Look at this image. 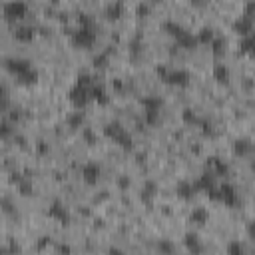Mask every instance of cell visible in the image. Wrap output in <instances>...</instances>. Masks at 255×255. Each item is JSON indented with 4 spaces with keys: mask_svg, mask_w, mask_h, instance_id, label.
I'll return each mask as SVG.
<instances>
[{
    "mask_svg": "<svg viewBox=\"0 0 255 255\" xmlns=\"http://www.w3.org/2000/svg\"><path fill=\"white\" fill-rule=\"evenodd\" d=\"M122 130H124V128H122L118 122H110V124H106V128H104L106 136H108V138H112V140H114V138H116V136H118Z\"/></svg>",
    "mask_w": 255,
    "mask_h": 255,
    "instance_id": "obj_34",
    "label": "cell"
},
{
    "mask_svg": "<svg viewBox=\"0 0 255 255\" xmlns=\"http://www.w3.org/2000/svg\"><path fill=\"white\" fill-rule=\"evenodd\" d=\"M147 12H149V4L146 2V0H142V2L138 4V8H136V14L138 16H146Z\"/></svg>",
    "mask_w": 255,
    "mask_h": 255,
    "instance_id": "obj_43",
    "label": "cell"
},
{
    "mask_svg": "<svg viewBox=\"0 0 255 255\" xmlns=\"http://www.w3.org/2000/svg\"><path fill=\"white\" fill-rule=\"evenodd\" d=\"M110 64V52H98L94 56V68L96 70H104Z\"/></svg>",
    "mask_w": 255,
    "mask_h": 255,
    "instance_id": "obj_29",
    "label": "cell"
},
{
    "mask_svg": "<svg viewBox=\"0 0 255 255\" xmlns=\"http://www.w3.org/2000/svg\"><path fill=\"white\" fill-rule=\"evenodd\" d=\"M48 216L52 218V219H56L58 223H62V225H68L70 223V214H68V210H66V206L60 201V199H54L52 203H50V208H48Z\"/></svg>",
    "mask_w": 255,
    "mask_h": 255,
    "instance_id": "obj_6",
    "label": "cell"
},
{
    "mask_svg": "<svg viewBox=\"0 0 255 255\" xmlns=\"http://www.w3.org/2000/svg\"><path fill=\"white\" fill-rule=\"evenodd\" d=\"M12 36H14L16 42L28 44V42H32V40L36 38V30H34L32 26H18V28L12 32Z\"/></svg>",
    "mask_w": 255,
    "mask_h": 255,
    "instance_id": "obj_13",
    "label": "cell"
},
{
    "mask_svg": "<svg viewBox=\"0 0 255 255\" xmlns=\"http://www.w3.org/2000/svg\"><path fill=\"white\" fill-rule=\"evenodd\" d=\"M253 12H255V2H253V0H247L243 16H249V18H253Z\"/></svg>",
    "mask_w": 255,
    "mask_h": 255,
    "instance_id": "obj_44",
    "label": "cell"
},
{
    "mask_svg": "<svg viewBox=\"0 0 255 255\" xmlns=\"http://www.w3.org/2000/svg\"><path fill=\"white\" fill-rule=\"evenodd\" d=\"M28 12V4L24 0H8V2L2 6V14L8 22H16V20H22Z\"/></svg>",
    "mask_w": 255,
    "mask_h": 255,
    "instance_id": "obj_2",
    "label": "cell"
},
{
    "mask_svg": "<svg viewBox=\"0 0 255 255\" xmlns=\"http://www.w3.org/2000/svg\"><path fill=\"white\" fill-rule=\"evenodd\" d=\"M18 120H20V112H18V110H10V120H8V122L14 124V122H18Z\"/></svg>",
    "mask_w": 255,
    "mask_h": 255,
    "instance_id": "obj_49",
    "label": "cell"
},
{
    "mask_svg": "<svg viewBox=\"0 0 255 255\" xmlns=\"http://www.w3.org/2000/svg\"><path fill=\"white\" fill-rule=\"evenodd\" d=\"M197 44H210L214 38H216V32H214V28H210V26H203L199 32H197Z\"/></svg>",
    "mask_w": 255,
    "mask_h": 255,
    "instance_id": "obj_27",
    "label": "cell"
},
{
    "mask_svg": "<svg viewBox=\"0 0 255 255\" xmlns=\"http://www.w3.org/2000/svg\"><path fill=\"white\" fill-rule=\"evenodd\" d=\"M90 98L96 100L100 106H108V104H110V96H108L106 88L102 86V84H98V82H94V84L90 86Z\"/></svg>",
    "mask_w": 255,
    "mask_h": 255,
    "instance_id": "obj_10",
    "label": "cell"
},
{
    "mask_svg": "<svg viewBox=\"0 0 255 255\" xmlns=\"http://www.w3.org/2000/svg\"><path fill=\"white\" fill-rule=\"evenodd\" d=\"M199 124H201V132L206 134V136H212L214 134V126L210 122H199Z\"/></svg>",
    "mask_w": 255,
    "mask_h": 255,
    "instance_id": "obj_45",
    "label": "cell"
},
{
    "mask_svg": "<svg viewBox=\"0 0 255 255\" xmlns=\"http://www.w3.org/2000/svg\"><path fill=\"white\" fill-rule=\"evenodd\" d=\"M182 120H183V124H187V126H197L201 120L197 118V114L191 110V108H185L183 112H182Z\"/></svg>",
    "mask_w": 255,
    "mask_h": 255,
    "instance_id": "obj_31",
    "label": "cell"
},
{
    "mask_svg": "<svg viewBox=\"0 0 255 255\" xmlns=\"http://www.w3.org/2000/svg\"><path fill=\"white\" fill-rule=\"evenodd\" d=\"M8 106H10V100H8V92H6V88L0 84V112H4V110H8Z\"/></svg>",
    "mask_w": 255,
    "mask_h": 255,
    "instance_id": "obj_36",
    "label": "cell"
},
{
    "mask_svg": "<svg viewBox=\"0 0 255 255\" xmlns=\"http://www.w3.org/2000/svg\"><path fill=\"white\" fill-rule=\"evenodd\" d=\"M84 122H86V116H84V112H80L78 108H76V112H70L68 118H66V124H68V128H72V130L84 128Z\"/></svg>",
    "mask_w": 255,
    "mask_h": 255,
    "instance_id": "obj_20",
    "label": "cell"
},
{
    "mask_svg": "<svg viewBox=\"0 0 255 255\" xmlns=\"http://www.w3.org/2000/svg\"><path fill=\"white\" fill-rule=\"evenodd\" d=\"M227 253H229V255H243V253H245V245H243L241 241H231V243L227 245Z\"/></svg>",
    "mask_w": 255,
    "mask_h": 255,
    "instance_id": "obj_35",
    "label": "cell"
},
{
    "mask_svg": "<svg viewBox=\"0 0 255 255\" xmlns=\"http://www.w3.org/2000/svg\"><path fill=\"white\" fill-rule=\"evenodd\" d=\"M68 98H70V102L74 104V108L82 110V108H86V104L92 100V98H90V88H84V86L76 84V86L68 92Z\"/></svg>",
    "mask_w": 255,
    "mask_h": 255,
    "instance_id": "obj_5",
    "label": "cell"
},
{
    "mask_svg": "<svg viewBox=\"0 0 255 255\" xmlns=\"http://www.w3.org/2000/svg\"><path fill=\"white\" fill-rule=\"evenodd\" d=\"M195 185V191H210L212 187H216V180H214V174L212 172H206V174H201L197 182H193Z\"/></svg>",
    "mask_w": 255,
    "mask_h": 255,
    "instance_id": "obj_15",
    "label": "cell"
},
{
    "mask_svg": "<svg viewBox=\"0 0 255 255\" xmlns=\"http://www.w3.org/2000/svg\"><path fill=\"white\" fill-rule=\"evenodd\" d=\"M76 84H80V86H84V88H90V86L94 84V78H92L90 74H80L78 80H76Z\"/></svg>",
    "mask_w": 255,
    "mask_h": 255,
    "instance_id": "obj_41",
    "label": "cell"
},
{
    "mask_svg": "<svg viewBox=\"0 0 255 255\" xmlns=\"http://www.w3.org/2000/svg\"><path fill=\"white\" fill-rule=\"evenodd\" d=\"M189 80H191V76H189V72L187 70H183V68H176V70H170L168 72V76H166V84H170V86H178V88H185L187 84H189Z\"/></svg>",
    "mask_w": 255,
    "mask_h": 255,
    "instance_id": "obj_7",
    "label": "cell"
},
{
    "mask_svg": "<svg viewBox=\"0 0 255 255\" xmlns=\"http://www.w3.org/2000/svg\"><path fill=\"white\" fill-rule=\"evenodd\" d=\"M210 46H212V52H214V56H216V58L223 56V54H225V50H227V42H225L223 38H218V36L210 42Z\"/></svg>",
    "mask_w": 255,
    "mask_h": 255,
    "instance_id": "obj_25",
    "label": "cell"
},
{
    "mask_svg": "<svg viewBox=\"0 0 255 255\" xmlns=\"http://www.w3.org/2000/svg\"><path fill=\"white\" fill-rule=\"evenodd\" d=\"M18 185V193L22 195V197H30V195H34V185H32V182H28L26 178L20 182V183H16Z\"/></svg>",
    "mask_w": 255,
    "mask_h": 255,
    "instance_id": "obj_32",
    "label": "cell"
},
{
    "mask_svg": "<svg viewBox=\"0 0 255 255\" xmlns=\"http://www.w3.org/2000/svg\"><path fill=\"white\" fill-rule=\"evenodd\" d=\"M0 212L2 214H6V216H10V218H14L16 216V206H14V201H12V197H0Z\"/></svg>",
    "mask_w": 255,
    "mask_h": 255,
    "instance_id": "obj_26",
    "label": "cell"
},
{
    "mask_svg": "<svg viewBox=\"0 0 255 255\" xmlns=\"http://www.w3.org/2000/svg\"><path fill=\"white\" fill-rule=\"evenodd\" d=\"M100 176H102V168L96 162H88V164L82 166V180H84V183L96 185L100 182Z\"/></svg>",
    "mask_w": 255,
    "mask_h": 255,
    "instance_id": "obj_9",
    "label": "cell"
},
{
    "mask_svg": "<svg viewBox=\"0 0 255 255\" xmlns=\"http://www.w3.org/2000/svg\"><path fill=\"white\" fill-rule=\"evenodd\" d=\"M112 88L120 92V90H124V82H122L120 78H114V80H112Z\"/></svg>",
    "mask_w": 255,
    "mask_h": 255,
    "instance_id": "obj_47",
    "label": "cell"
},
{
    "mask_svg": "<svg viewBox=\"0 0 255 255\" xmlns=\"http://www.w3.org/2000/svg\"><path fill=\"white\" fill-rule=\"evenodd\" d=\"M253 46H255L253 34L239 36V50H241V52H247V54H251V52H253Z\"/></svg>",
    "mask_w": 255,
    "mask_h": 255,
    "instance_id": "obj_28",
    "label": "cell"
},
{
    "mask_svg": "<svg viewBox=\"0 0 255 255\" xmlns=\"http://www.w3.org/2000/svg\"><path fill=\"white\" fill-rule=\"evenodd\" d=\"M142 106H144V112H160L162 100L156 98V96H146V98L142 100Z\"/></svg>",
    "mask_w": 255,
    "mask_h": 255,
    "instance_id": "obj_21",
    "label": "cell"
},
{
    "mask_svg": "<svg viewBox=\"0 0 255 255\" xmlns=\"http://www.w3.org/2000/svg\"><path fill=\"white\" fill-rule=\"evenodd\" d=\"M189 2H191L193 6H201V4H206V0H189Z\"/></svg>",
    "mask_w": 255,
    "mask_h": 255,
    "instance_id": "obj_52",
    "label": "cell"
},
{
    "mask_svg": "<svg viewBox=\"0 0 255 255\" xmlns=\"http://www.w3.org/2000/svg\"><path fill=\"white\" fill-rule=\"evenodd\" d=\"M14 136V124L4 120V122H0V140H8Z\"/></svg>",
    "mask_w": 255,
    "mask_h": 255,
    "instance_id": "obj_30",
    "label": "cell"
},
{
    "mask_svg": "<svg viewBox=\"0 0 255 255\" xmlns=\"http://www.w3.org/2000/svg\"><path fill=\"white\" fill-rule=\"evenodd\" d=\"M56 251H60V253H70V251H72V247H70V245H58V247H56Z\"/></svg>",
    "mask_w": 255,
    "mask_h": 255,
    "instance_id": "obj_51",
    "label": "cell"
},
{
    "mask_svg": "<svg viewBox=\"0 0 255 255\" xmlns=\"http://www.w3.org/2000/svg\"><path fill=\"white\" fill-rule=\"evenodd\" d=\"M116 185H118V189H122V191H128L130 189V185H132V180L128 178V176H118V180H116Z\"/></svg>",
    "mask_w": 255,
    "mask_h": 255,
    "instance_id": "obj_39",
    "label": "cell"
},
{
    "mask_svg": "<svg viewBox=\"0 0 255 255\" xmlns=\"http://www.w3.org/2000/svg\"><path fill=\"white\" fill-rule=\"evenodd\" d=\"M124 10H126V6H124L122 0H112V2L106 6L104 14H106V18H108V20L116 22V20H120V18L124 16Z\"/></svg>",
    "mask_w": 255,
    "mask_h": 255,
    "instance_id": "obj_11",
    "label": "cell"
},
{
    "mask_svg": "<svg viewBox=\"0 0 255 255\" xmlns=\"http://www.w3.org/2000/svg\"><path fill=\"white\" fill-rule=\"evenodd\" d=\"M94 42H96V32H94V28H78V30H74L72 32V44L76 46V48H92L94 46Z\"/></svg>",
    "mask_w": 255,
    "mask_h": 255,
    "instance_id": "obj_3",
    "label": "cell"
},
{
    "mask_svg": "<svg viewBox=\"0 0 255 255\" xmlns=\"http://www.w3.org/2000/svg\"><path fill=\"white\" fill-rule=\"evenodd\" d=\"M48 245H50V237L44 235V237L38 239V249H44V247H48Z\"/></svg>",
    "mask_w": 255,
    "mask_h": 255,
    "instance_id": "obj_48",
    "label": "cell"
},
{
    "mask_svg": "<svg viewBox=\"0 0 255 255\" xmlns=\"http://www.w3.org/2000/svg\"><path fill=\"white\" fill-rule=\"evenodd\" d=\"M144 120L147 126H156L160 122V112H144Z\"/></svg>",
    "mask_w": 255,
    "mask_h": 255,
    "instance_id": "obj_40",
    "label": "cell"
},
{
    "mask_svg": "<svg viewBox=\"0 0 255 255\" xmlns=\"http://www.w3.org/2000/svg\"><path fill=\"white\" fill-rule=\"evenodd\" d=\"M210 168L214 170L212 174H216V176H227L229 174V168H227V164L223 162V160H219V158H210Z\"/></svg>",
    "mask_w": 255,
    "mask_h": 255,
    "instance_id": "obj_24",
    "label": "cell"
},
{
    "mask_svg": "<svg viewBox=\"0 0 255 255\" xmlns=\"http://www.w3.org/2000/svg\"><path fill=\"white\" fill-rule=\"evenodd\" d=\"M4 68L22 84H36L38 82V70L32 66L30 60H24V58H6L4 60Z\"/></svg>",
    "mask_w": 255,
    "mask_h": 255,
    "instance_id": "obj_1",
    "label": "cell"
},
{
    "mask_svg": "<svg viewBox=\"0 0 255 255\" xmlns=\"http://www.w3.org/2000/svg\"><path fill=\"white\" fill-rule=\"evenodd\" d=\"M36 151H38V156H46L50 151V146L44 140H40V142H36Z\"/></svg>",
    "mask_w": 255,
    "mask_h": 255,
    "instance_id": "obj_42",
    "label": "cell"
},
{
    "mask_svg": "<svg viewBox=\"0 0 255 255\" xmlns=\"http://www.w3.org/2000/svg\"><path fill=\"white\" fill-rule=\"evenodd\" d=\"M176 193L182 197V199H191L195 195V185L187 180H182L178 185H176Z\"/></svg>",
    "mask_w": 255,
    "mask_h": 255,
    "instance_id": "obj_17",
    "label": "cell"
},
{
    "mask_svg": "<svg viewBox=\"0 0 255 255\" xmlns=\"http://www.w3.org/2000/svg\"><path fill=\"white\" fill-rule=\"evenodd\" d=\"M218 201H221L227 208H235L239 203V193L231 183H221L218 187Z\"/></svg>",
    "mask_w": 255,
    "mask_h": 255,
    "instance_id": "obj_4",
    "label": "cell"
},
{
    "mask_svg": "<svg viewBox=\"0 0 255 255\" xmlns=\"http://www.w3.org/2000/svg\"><path fill=\"white\" fill-rule=\"evenodd\" d=\"M22 180H24V176H20V174H12V176H10V182H12V183H20Z\"/></svg>",
    "mask_w": 255,
    "mask_h": 255,
    "instance_id": "obj_50",
    "label": "cell"
},
{
    "mask_svg": "<svg viewBox=\"0 0 255 255\" xmlns=\"http://www.w3.org/2000/svg\"><path fill=\"white\" fill-rule=\"evenodd\" d=\"M168 72H170V70H168L166 66H158V68H156V74H158V76H160L162 80H166V76H168Z\"/></svg>",
    "mask_w": 255,
    "mask_h": 255,
    "instance_id": "obj_46",
    "label": "cell"
},
{
    "mask_svg": "<svg viewBox=\"0 0 255 255\" xmlns=\"http://www.w3.org/2000/svg\"><path fill=\"white\" fill-rule=\"evenodd\" d=\"M112 142H116L122 149H132V147H134V138H132V134H128L126 130H122Z\"/></svg>",
    "mask_w": 255,
    "mask_h": 255,
    "instance_id": "obj_23",
    "label": "cell"
},
{
    "mask_svg": "<svg viewBox=\"0 0 255 255\" xmlns=\"http://www.w3.org/2000/svg\"><path fill=\"white\" fill-rule=\"evenodd\" d=\"M251 149H253V144L249 138H237L233 142V154L239 156V158H245L251 154Z\"/></svg>",
    "mask_w": 255,
    "mask_h": 255,
    "instance_id": "obj_12",
    "label": "cell"
},
{
    "mask_svg": "<svg viewBox=\"0 0 255 255\" xmlns=\"http://www.w3.org/2000/svg\"><path fill=\"white\" fill-rule=\"evenodd\" d=\"M183 245H185V249L191 251V253H201V251H203V245H201L199 235H197V233H191V231H187V233L183 235Z\"/></svg>",
    "mask_w": 255,
    "mask_h": 255,
    "instance_id": "obj_14",
    "label": "cell"
},
{
    "mask_svg": "<svg viewBox=\"0 0 255 255\" xmlns=\"http://www.w3.org/2000/svg\"><path fill=\"white\" fill-rule=\"evenodd\" d=\"M233 30H235L239 36L251 34V30H253V18H249V16H239V18L233 22Z\"/></svg>",
    "mask_w": 255,
    "mask_h": 255,
    "instance_id": "obj_16",
    "label": "cell"
},
{
    "mask_svg": "<svg viewBox=\"0 0 255 255\" xmlns=\"http://www.w3.org/2000/svg\"><path fill=\"white\" fill-rule=\"evenodd\" d=\"M229 68L225 66V64H221V62H218L216 66H214V78L219 82V84H227L229 82Z\"/></svg>",
    "mask_w": 255,
    "mask_h": 255,
    "instance_id": "obj_22",
    "label": "cell"
},
{
    "mask_svg": "<svg viewBox=\"0 0 255 255\" xmlns=\"http://www.w3.org/2000/svg\"><path fill=\"white\" fill-rule=\"evenodd\" d=\"M156 247H158V251H160V253H174V249H176V247H174V243H172V241H168V239H160Z\"/></svg>",
    "mask_w": 255,
    "mask_h": 255,
    "instance_id": "obj_38",
    "label": "cell"
},
{
    "mask_svg": "<svg viewBox=\"0 0 255 255\" xmlns=\"http://www.w3.org/2000/svg\"><path fill=\"white\" fill-rule=\"evenodd\" d=\"M176 44L180 46V48H185V50H193L195 46H197V38L195 36H191V32H187V30H183L178 38H176Z\"/></svg>",
    "mask_w": 255,
    "mask_h": 255,
    "instance_id": "obj_19",
    "label": "cell"
},
{
    "mask_svg": "<svg viewBox=\"0 0 255 255\" xmlns=\"http://www.w3.org/2000/svg\"><path fill=\"white\" fill-rule=\"evenodd\" d=\"M82 138H84V142H86L88 146H94V144L98 142V136H96L90 128H82Z\"/></svg>",
    "mask_w": 255,
    "mask_h": 255,
    "instance_id": "obj_37",
    "label": "cell"
},
{
    "mask_svg": "<svg viewBox=\"0 0 255 255\" xmlns=\"http://www.w3.org/2000/svg\"><path fill=\"white\" fill-rule=\"evenodd\" d=\"M189 221L195 223V225H206L210 221V212L206 208H195L189 214Z\"/></svg>",
    "mask_w": 255,
    "mask_h": 255,
    "instance_id": "obj_18",
    "label": "cell"
},
{
    "mask_svg": "<svg viewBox=\"0 0 255 255\" xmlns=\"http://www.w3.org/2000/svg\"><path fill=\"white\" fill-rule=\"evenodd\" d=\"M146 2H154V4H160V2H164V0H146Z\"/></svg>",
    "mask_w": 255,
    "mask_h": 255,
    "instance_id": "obj_53",
    "label": "cell"
},
{
    "mask_svg": "<svg viewBox=\"0 0 255 255\" xmlns=\"http://www.w3.org/2000/svg\"><path fill=\"white\" fill-rule=\"evenodd\" d=\"M158 191H160L158 182H154V180H146V182H144V187H142V191H140V199L146 203L147 208H151V203H154Z\"/></svg>",
    "mask_w": 255,
    "mask_h": 255,
    "instance_id": "obj_8",
    "label": "cell"
},
{
    "mask_svg": "<svg viewBox=\"0 0 255 255\" xmlns=\"http://www.w3.org/2000/svg\"><path fill=\"white\" fill-rule=\"evenodd\" d=\"M164 30H166L170 36H174V40H176V38H178L185 28H182L178 22H172V20H170V22H164Z\"/></svg>",
    "mask_w": 255,
    "mask_h": 255,
    "instance_id": "obj_33",
    "label": "cell"
}]
</instances>
